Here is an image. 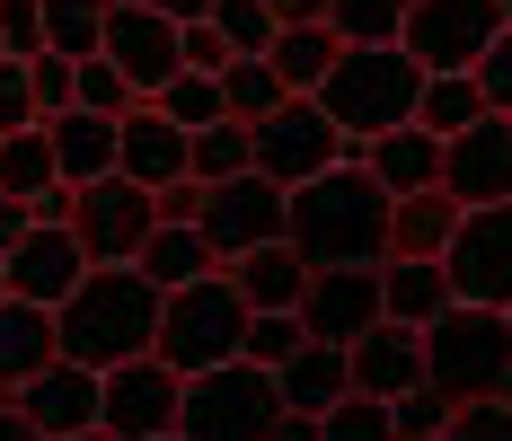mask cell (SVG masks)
<instances>
[{"mask_svg": "<svg viewBox=\"0 0 512 441\" xmlns=\"http://www.w3.org/2000/svg\"><path fill=\"white\" fill-rule=\"evenodd\" d=\"M283 247L301 256L309 274H380V265H389V195L362 177V159L292 186Z\"/></svg>", "mask_w": 512, "mask_h": 441, "instance_id": "6da1fadb", "label": "cell"}, {"mask_svg": "<svg viewBox=\"0 0 512 441\" xmlns=\"http://www.w3.org/2000/svg\"><path fill=\"white\" fill-rule=\"evenodd\" d=\"M0 53L9 62H36L45 53V0H0Z\"/></svg>", "mask_w": 512, "mask_h": 441, "instance_id": "7bdbcfd3", "label": "cell"}, {"mask_svg": "<svg viewBox=\"0 0 512 441\" xmlns=\"http://www.w3.org/2000/svg\"><path fill=\"white\" fill-rule=\"evenodd\" d=\"M45 53H62V62H98L106 53V9L98 0H45Z\"/></svg>", "mask_w": 512, "mask_h": 441, "instance_id": "e575fe53", "label": "cell"}, {"mask_svg": "<svg viewBox=\"0 0 512 441\" xmlns=\"http://www.w3.org/2000/svg\"><path fill=\"white\" fill-rule=\"evenodd\" d=\"M415 124H424L433 142H460L468 124H486V98H477V80H468V71H442V80H424V98H415Z\"/></svg>", "mask_w": 512, "mask_h": 441, "instance_id": "f1b7e54d", "label": "cell"}, {"mask_svg": "<svg viewBox=\"0 0 512 441\" xmlns=\"http://www.w3.org/2000/svg\"><path fill=\"white\" fill-rule=\"evenodd\" d=\"M106 62L124 71V89L133 98H159L177 71H186V53H177V27L142 9V0H124V9H106Z\"/></svg>", "mask_w": 512, "mask_h": 441, "instance_id": "5bb4252c", "label": "cell"}, {"mask_svg": "<svg viewBox=\"0 0 512 441\" xmlns=\"http://www.w3.org/2000/svg\"><path fill=\"white\" fill-rule=\"evenodd\" d=\"M159 230V203L151 186H133V177H98V186H80L71 195V239L89 265H133Z\"/></svg>", "mask_w": 512, "mask_h": 441, "instance_id": "9c48e42d", "label": "cell"}, {"mask_svg": "<svg viewBox=\"0 0 512 441\" xmlns=\"http://www.w3.org/2000/svg\"><path fill=\"white\" fill-rule=\"evenodd\" d=\"M345 362H354V397H380V406H398V397L424 389V336H415V327H389V318H380Z\"/></svg>", "mask_w": 512, "mask_h": 441, "instance_id": "d6986e66", "label": "cell"}, {"mask_svg": "<svg viewBox=\"0 0 512 441\" xmlns=\"http://www.w3.org/2000/svg\"><path fill=\"white\" fill-rule=\"evenodd\" d=\"M159 344V292L133 265H89V283L53 309V353L80 362V371H115V362H142Z\"/></svg>", "mask_w": 512, "mask_h": 441, "instance_id": "7a4b0ae2", "label": "cell"}, {"mask_svg": "<svg viewBox=\"0 0 512 441\" xmlns=\"http://www.w3.org/2000/svg\"><path fill=\"white\" fill-rule=\"evenodd\" d=\"M221 106H230V124H248V133H256L274 106H292V89L274 80V62H265V53H239V62L221 71Z\"/></svg>", "mask_w": 512, "mask_h": 441, "instance_id": "4dcf8cb0", "label": "cell"}, {"mask_svg": "<svg viewBox=\"0 0 512 441\" xmlns=\"http://www.w3.org/2000/svg\"><path fill=\"white\" fill-rule=\"evenodd\" d=\"M442 309H460V300H451V274H442L433 256H389V265H380V318H389V327H415V336H424Z\"/></svg>", "mask_w": 512, "mask_h": 441, "instance_id": "44dd1931", "label": "cell"}, {"mask_svg": "<svg viewBox=\"0 0 512 441\" xmlns=\"http://www.w3.org/2000/svg\"><path fill=\"white\" fill-rule=\"evenodd\" d=\"M80 441H115V433H106V424H98V433H80Z\"/></svg>", "mask_w": 512, "mask_h": 441, "instance_id": "db71d44e", "label": "cell"}, {"mask_svg": "<svg viewBox=\"0 0 512 441\" xmlns=\"http://www.w3.org/2000/svg\"><path fill=\"white\" fill-rule=\"evenodd\" d=\"M151 353L177 380H204V371L248 362V300L230 292V274H204V283H186V292L159 300V344Z\"/></svg>", "mask_w": 512, "mask_h": 441, "instance_id": "277c9868", "label": "cell"}, {"mask_svg": "<svg viewBox=\"0 0 512 441\" xmlns=\"http://www.w3.org/2000/svg\"><path fill=\"white\" fill-rule=\"evenodd\" d=\"M45 115H36V80H27V62H9L0 53V142L9 133H36Z\"/></svg>", "mask_w": 512, "mask_h": 441, "instance_id": "b9f144b4", "label": "cell"}, {"mask_svg": "<svg viewBox=\"0 0 512 441\" xmlns=\"http://www.w3.org/2000/svg\"><path fill=\"white\" fill-rule=\"evenodd\" d=\"M389 415H398V441H442V433H451V415H460V406H451L442 389H415V397H398Z\"/></svg>", "mask_w": 512, "mask_h": 441, "instance_id": "60d3db41", "label": "cell"}, {"mask_svg": "<svg viewBox=\"0 0 512 441\" xmlns=\"http://www.w3.org/2000/svg\"><path fill=\"white\" fill-rule=\"evenodd\" d=\"M354 150H345V133L327 124V106L318 98H292V106H274L265 124H256V177L265 186H309V177H327V168H345Z\"/></svg>", "mask_w": 512, "mask_h": 441, "instance_id": "52a82bcc", "label": "cell"}, {"mask_svg": "<svg viewBox=\"0 0 512 441\" xmlns=\"http://www.w3.org/2000/svg\"><path fill=\"white\" fill-rule=\"evenodd\" d=\"M186 177L195 186H230V177H256V133L248 124H212L186 142Z\"/></svg>", "mask_w": 512, "mask_h": 441, "instance_id": "1f68e13d", "label": "cell"}, {"mask_svg": "<svg viewBox=\"0 0 512 441\" xmlns=\"http://www.w3.org/2000/svg\"><path fill=\"white\" fill-rule=\"evenodd\" d=\"M204 27H212L230 53H274V36H283V18H274L265 0H212Z\"/></svg>", "mask_w": 512, "mask_h": 441, "instance_id": "d590c367", "label": "cell"}, {"mask_svg": "<svg viewBox=\"0 0 512 441\" xmlns=\"http://www.w3.org/2000/svg\"><path fill=\"white\" fill-rule=\"evenodd\" d=\"M292 318H301L309 344H345L354 353L380 327V274H309V292H301Z\"/></svg>", "mask_w": 512, "mask_h": 441, "instance_id": "2e32d148", "label": "cell"}, {"mask_svg": "<svg viewBox=\"0 0 512 441\" xmlns=\"http://www.w3.org/2000/svg\"><path fill=\"white\" fill-rule=\"evenodd\" d=\"M415 0H327V36L336 45H398Z\"/></svg>", "mask_w": 512, "mask_h": 441, "instance_id": "d6a6232c", "label": "cell"}, {"mask_svg": "<svg viewBox=\"0 0 512 441\" xmlns=\"http://www.w3.org/2000/svg\"><path fill=\"white\" fill-rule=\"evenodd\" d=\"M468 80H477L486 115H512V27H504V36H495L486 53H477V71H468Z\"/></svg>", "mask_w": 512, "mask_h": 441, "instance_id": "ee69618b", "label": "cell"}, {"mask_svg": "<svg viewBox=\"0 0 512 441\" xmlns=\"http://www.w3.org/2000/svg\"><path fill=\"white\" fill-rule=\"evenodd\" d=\"M0 300H9V265H0Z\"/></svg>", "mask_w": 512, "mask_h": 441, "instance_id": "11a10c76", "label": "cell"}, {"mask_svg": "<svg viewBox=\"0 0 512 441\" xmlns=\"http://www.w3.org/2000/svg\"><path fill=\"white\" fill-rule=\"evenodd\" d=\"M177 406H186V380H177L159 353H142V362H115V371H106L98 424L115 441H168L177 433Z\"/></svg>", "mask_w": 512, "mask_h": 441, "instance_id": "7c38bea8", "label": "cell"}, {"mask_svg": "<svg viewBox=\"0 0 512 441\" xmlns=\"http://www.w3.org/2000/svg\"><path fill=\"white\" fill-rule=\"evenodd\" d=\"M442 195L460 212L512 203V115H486V124H468L460 142H442Z\"/></svg>", "mask_w": 512, "mask_h": 441, "instance_id": "4fadbf2b", "label": "cell"}, {"mask_svg": "<svg viewBox=\"0 0 512 441\" xmlns=\"http://www.w3.org/2000/svg\"><path fill=\"white\" fill-rule=\"evenodd\" d=\"M0 441H45V433H36V424H27L18 406H0Z\"/></svg>", "mask_w": 512, "mask_h": 441, "instance_id": "816d5d0a", "label": "cell"}, {"mask_svg": "<svg viewBox=\"0 0 512 441\" xmlns=\"http://www.w3.org/2000/svg\"><path fill=\"white\" fill-rule=\"evenodd\" d=\"M98 9H124V0H98Z\"/></svg>", "mask_w": 512, "mask_h": 441, "instance_id": "9f6ffc18", "label": "cell"}, {"mask_svg": "<svg viewBox=\"0 0 512 441\" xmlns=\"http://www.w3.org/2000/svg\"><path fill=\"white\" fill-rule=\"evenodd\" d=\"M115 177H133V186H186V133L159 115V106H133L124 124H115Z\"/></svg>", "mask_w": 512, "mask_h": 441, "instance_id": "ac0fdd59", "label": "cell"}, {"mask_svg": "<svg viewBox=\"0 0 512 441\" xmlns=\"http://www.w3.org/2000/svg\"><path fill=\"white\" fill-rule=\"evenodd\" d=\"M133 274H142V283L168 300V292H186V283H204V274H221V256L204 247V230H177V221H159L151 247L133 256Z\"/></svg>", "mask_w": 512, "mask_h": 441, "instance_id": "d4e9b609", "label": "cell"}, {"mask_svg": "<svg viewBox=\"0 0 512 441\" xmlns=\"http://www.w3.org/2000/svg\"><path fill=\"white\" fill-rule=\"evenodd\" d=\"M415 98H424V71L407 62V45H345L327 89H318V106L345 133V150H371L380 133L415 124Z\"/></svg>", "mask_w": 512, "mask_h": 441, "instance_id": "3957f363", "label": "cell"}, {"mask_svg": "<svg viewBox=\"0 0 512 441\" xmlns=\"http://www.w3.org/2000/svg\"><path fill=\"white\" fill-rule=\"evenodd\" d=\"M442 441H512V406H504V397H477V406L451 415V433H442Z\"/></svg>", "mask_w": 512, "mask_h": 441, "instance_id": "f6af8a7d", "label": "cell"}, {"mask_svg": "<svg viewBox=\"0 0 512 441\" xmlns=\"http://www.w3.org/2000/svg\"><path fill=\"white\" fill-rule=\"evenodd\" d=\"M0 406H9V397H0Z\"/></svg>", "mask_w": 512, "mask_h": 441, "instance_id": "91938a15", "label": "cell"}, {"mask_svg": "<svg viewBox=\"0 0 512 441\" xmlns=\"http://www.w3.org/2000/svg\"><path fill=\"white\" fill-rule=\"evenodd\" d=\"M301 344H309V336H301V318H292V309H283V318H248V362H256V371H283Z\"/></svg>", "mask_w": 512, "mask_h": 441, "instance_id": "ab89813d", "label": "cell"}, {"mask_svg": "<svg viewBox=\"0 0 512 441\" xmlns=\"http://www.w3.org/2000/svg\"><path fill=\"white\" fill-rule=\"evenodd\" d=\"M283 212H292V195L283 186H265V177H230V186H204V247L221 256V265H239V256H256V247H283Z\"/></svg>", "mask_w": 512, "mask_h": 441, "instance_id": "30bf717a", "label": "cell"}, {"mask_svg": "<svg viewBox=\"0 0 512 441\" xmlns=\"http://www.w3.org/2000/svg\"><path fill=\"white\" fill-rule=\"evenodd\" d=\"M274 389H283V415H327L354 397V362H345V344H301L274 371Z\"/></svg>", "mask_w": 512, "mask_h": 441, "instance_id": "7402d4cb", "label": "cell"}, {"mask_svg": "<svg viewBox=\"0 0 512 441\" xmlns=\"http://www.w3.org/2000/svg\"><path fill=\"white\" fill-rule=\"evenodd\" d=\"M142 9H159L168 27H204V18H212V0H142Z\"/></svg>", "mask_w": 512, "mask_h": 441, "instance_id": "f907efd6", "label": "cell"}, {"mask_svg": "<svg viewBox=\"0 0 512 441\" xmlns=\"http://www.w3.org/2000/svg\"><path fill=\"white\" fill-rule=\"evenodd\" d=\"M98 397H106L98 371H80V362H62V353H53L27 389H9V406H18L45 441H80V433H98Z\"/></svg>", "mask_w": 512, "mask_h": 441, "instance_id": "9a60e30c", "label": "cell"}, {"mask_svg": "<svg viewBox=\"0 0 512 441\" xmlns=\"http://www.w3.org/2000/svg\"><path fill=\"white\" fill-rule=\"evenodd\" d=\"M512 371V318L504 309H442L424 327V389H442L451 406L495 397Z\"/></svg>", "mask_w": 512, "mask_h": 441, "instance_id": "5b68a950", "label": "cell"}, {"mask_svg": "<svg viewBox=\"0 0 512 441\" xmlns=\"http://www.w3.org/2000/svg\"><path fill=\"white\" fill-rule=\"evenodd\" d=\"M177 53H186V71H204V80H221V71H230V62H239V53L221 45V36H212V27H177Z\"/></svg>", "mask_w": 512, "mask_h": 441, "instance_id": "bcb514c9", "label": "cell"}, {"mask_svg": "<svg viewBox=\"0 0 512 441\" xmlns=\"http://www.w3.org/2000/svg\"><path fill=\"white\" fill-rule=\"evenodd\" d=\"M53 186H62V177H53V142H45V124H36V133H9V142H0V195L36 212Z\"/></svg>", "mask_w": 512, "mask_h": 441, "instance_id": "f546056e", "label": "cell"}, {"mask_svg": "<svg viewBox=\"0 0 512 441\" xmlns=\"http://www.w3.org/2000/svg\"><path fill=\"white\" fill-rule=\"evenodd\" d=\"M504 318H512V309H504Z\"/></svg>", "mask_w": 512, "mask_h": 441, "instance_id": "94428289", "label": "cell"}, {"mask_svg": "<svg viewBox=\"0 0 512 441\" xmlns=\"http://www.w3.org/2000/svg\"><path fill=\"white\" fill-rule=\"evenodd\" d=\"M318 441H398V415L380 397H345V406L318 415Z\"/></svg>", "mask_w": 512, "mask_h": 441, "instance_id": "8d00e7d4", "label": "cell"}, {"mask_svg": "<svg viewBox=\"0 0 512 441\" xmlns=\"http://www.w3.org/2000/svg\"><path fill=\"white\" fill-rule=\"evenodd\" d=\"M159 221H177V230H195V221H204V186H195V177H186V186H159Z\"/></svg>", "mask_w": 512, "mask_h": 441, "instance_id": "7dc6e473", "label": "cell"}, {"mask_svg": "<svg viewBox=\"0 0 512 441\" xmlns=\"http://www.w3.org/2000/svg\"><path fill=\"white\" fill-rule=\"evenodd\" d=\"M221 274H230V292L248 300V318H283V309H301V292H309V265L292 247H256V256L221 265Z\"/></svg>", "mask_w": 512, "mask_h": 441, "instance_id": "cb8c5ba5", "label": "cell"}, {"mask_svg": "<svg viewBox=\"0 0 512 441\" xmlns=\"http://www.w3.org/2000/svg\"><path fill=\"white\" fill-rule=\"evenodd\" d=\"M504 27H512V0H504Z\"/></svg>", "mask_w": 512, "mask_h": 441, "instance_id": "6f0895ef", "label": "cell"}, {"mask_svg": "<svg viewBox=\"0 0 512 441\" xmlns=\"http://www.w3.org/2000/svg\"><path fill=\"white\" fill-rule=\"evenodd\" d=\"M274 441H318V415H283V424H274Z\"/></svg>", "mask_w": 512, "mask_h": 441, "instance_id": "f5cc1de1", "label": "cell"}, {"mask_svg": "<svg viewBox=\"0 0 512 441\" xmlns=\"http://www.w3.org/2000/svg\"><path fill=\"white\" fill-rule=\"evenodd\" d=\"M142 106H159V115L186 133V142H195V133H212V124H230V106H221V80H204V71H177V80H168L159 98H142Z\"/></svg>", "mask_w": 512, "mask_h": 441, "instance_id": "836d02e7", "label": "cell"}, {"mask_svg": "<svg viewBox=\"0 0 512 441\" xmlns=\"http://www.w3.org/2000/svg\"><path fill=\"white\" fill-rule=\"evenodd\" d=\"M495 36H504V0H415L398 45L424 80H442V71H477V53Z\"/></svg>", "mask_w": 512, "mask_h": 441, "instance_id": "ba28073f", "label": "cell"}, {"mask_svg": "<svg viewBox=\"0 0 512 441\" xmlns=\"http://www.w3.org/2000/svg\"><path fill=\"white\" fill-rule=\"evenodd\" d=\"M283 27H327V0H265Z\"/></svg>", "mask_w": 512, "mask_h": 441, "instance_id": "681fc988", "label": "cell"}, {"mask_svg": "<svg viewBox=\"0 0 512 441\" xmlns=\"http://www.w3.org/2000/svg\"><path fill=\"white\" fill-rule=\"evenodd\" d=\"M451 239H460V203L442 195H407V203H389V256H451Z\"/></svg>", "mask_w": 512, "mask_h": 441, "instance_id": "4316f807", "label": "cell"}, {"mask_svg": "<svg viewBox=\"0 0 512 441\" xmlns=\"http://www.w3.org/2000/svg\"><path fill=\"white\" fill-rule=\"evenodd\" d=\"M442 274H451L460 309H512V203L460 212V239L442 256Z\"/></svg>", "mask_w": 512, "mask_h": 441, "instance_id": "8fae6325", "label": "cell"}, {"mask_svg": "<svg viewBox=\"0 0 512 441\" xmlns=\"http://www.w3.org/2000/svg\"><path fill=\"white\" fill-rule=\"evenodd\" d=\"M71 106H80V115H106V124H124V115H133L142 98L124 89V71H115V62L98 53V62H80V98H71Z\"/></svg>", "mask_w": 512, "mask_h": 441, "instance_id": "74e56055", "label": "cell"}, {"mask_svg": "<svg viewBox=\"0 0 512 441\" xmlns=\"http://www.w3.org/2000/svg\"><path fill=\"white\" fill-rule=\"evenodd\" d=\"M336 53H345V45H336L327 27H283L265 62H274V80H283L292 98H318V89H327V71H336Z\"/></svg>", "mask_w": 512, "mask_h": 441, "instance_id": "83f0119b", "label": "cell"}, {"mask_svg": "<svg viewBox=\"0 0 512 441\" xmlns=\"http://www.w3.org/2000/svg\"><path fill=\"white\" fill-rule=\"evenodd\" d=\"M274 424H283V389L256 362L186 380V406H177V433L186 441H274Z\"/></svg>", "mask_w": 512, "mask_h": 441, "instance_id": "8992f818", "label": "cell"}, {"mask_svg": "<svg viewBox=\"0 0 512 441\" xmlns=\"http://www.w3.org/2000/svg\"><path fill=\"white\" fill-rule=\"evenodd\" d=\"M27 230H36V212H27V203H9V195H0V256H9V247L27 239Z\"/></svg>", "mask_w": 512, "mask_h": 441, "instance_id": "c3c4849f", "label": "cell"}, {"mask_svg": "<svg viewBox=\"0 0 512 441\" xmlns=\"http://www.w3.org/2000/svg\"><path fill=\"white\" fill-rule=\"evenodd\" d=\"M362 159V177L380 186L389 203H407V195H433L442 186V142L424 133V124H398V133H380L371 150H354Z\"/></svg>", "mask_w": 512, "mask_h": 441, "instance_id": "ffe728a7", "label": "cell"}, {"mask_svg": "<svg viewBox=\"0 0 512 441\" xmlns=\"http://www.w3.org/2000/svg\"><path fill=\"white\" fill-rule=\"evenodd\" d=\"M0 265H9V300H36V309H62V300L89 283V256H80L71 230H27Z\"/></svg>", "mask_w": 512, "mask_h": 441, "instance_id": "e0dca14e", "label": "cell"}, {"mask_svg": "<svg viewBox=\"0 0 512 441\" xmlns=\"http://www.w3.org/2000/svg\"><path fill=\"white\" fill-rule=\"evenodd\" d=\"M45 362H53V309H36V300H0V397L27 389Z\"/></svg>", "mask_w": 512, "mask_h": 441, "instance_id": "484cf974", "label": "cell"}, {"mask_svg": "<svg viewBox=\"0 0 512 441\" xmlns=\"http://www.w3.org/2000/svg\"><path fill=\"white\" fill-rule=\"evenodd\" d=\"M168 441H186V433H168Z\"/></svg>", "mask_w": 512, "mask_h": 441, "instance_id": "680465c9", "label": "cell"}, {"mask_svg": "<svg viewBox=\"0 0 512 441\" xmlns=\"http://www.w3.org/2000/svg\"><path fill=\"white\" fill-rule=\"evenodd\" d=\"M27 80H36V115H71V98H80V62H62V53H36L27 62Z\"/></svg>", "mask_w": 512, "mask_h": 441, "instance_id": "f35d334b", "label": "cell"}, {"mask_svg": "<svg viewBox=\"0 0 512 441\" xmlns=\"http://www.w3.org/2000/svg\"><path fill=\"white\" fill-rule=\"evenodd\" d=\"M45 142H53V177L80 195V186H98V177H115V124L106 115H53L45 124Z\"/></svg>", "mask_w": 512, "mask_h": 441, "instance_id": "603a6c76", "label": "cell"}]
</instances>
